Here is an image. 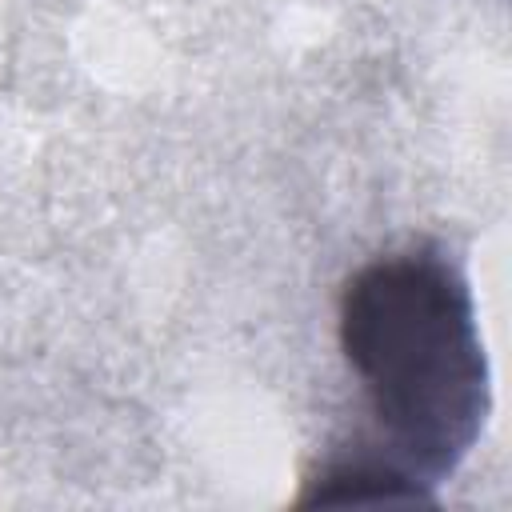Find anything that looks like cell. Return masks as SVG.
<instances>
[{
	"mask_svg": "<svg viewBox=\"0 0 512 512\" xmlns=\"http://www.w3.org/2000/svg\"><path fill=\"white\" fill-rule=\"evenodd\" d=\"M340 352L356 372L376 444L428 488L476 448L488 408V352L460 264L432 244L368 260L344 280Z\"/></svg>",
	"mask_w": 512,
	"mask_h": 512,
	"instance_id": "1",
	"label": "cell"
},
{
	"mask_svg": "<svg viewBox=\"0 0 512 512\" xmlns=\"http://www.w3.org/2000/svg\"><path fill=\"white\" fill-rule=\"evenodd\" d=\"M300 508H348V504H436L432 488L412 476L376 440H352L348 448L324 456L308 472Z\"/></svg>",
	"mask_w": 512,
	"mask_h": 512,
	"instance_id": "2",
	"label": "cell"
}]
</instances>
